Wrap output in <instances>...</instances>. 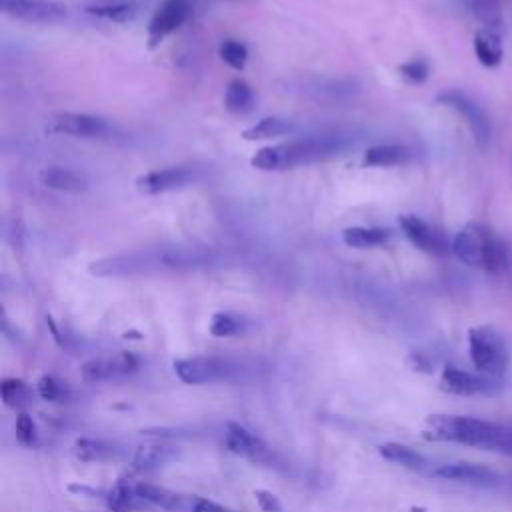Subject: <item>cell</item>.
I'll list each match as a JSON object with an SVG mask.
<instances>
[{
  "label": "cell",
  "instance_id": "cell-1",
  "mask_svg": "<svg viewBox=\"0 0 512 512\" xmlns=\"http://www.w3.org/2000/svg\"><path fill=\"white\" fill-rule=\"evenodd\" d=\"M216 260V254L202 248H152L136 250L128 254H114L100 258L90 264V274L94 276H134L162 270H194L206 268Z\"/></svg>",
  "mask_w": 512,
  "mask_h": 512
},
{
  "label": "cell",
  "instance_id": "cell-2",
  "mask_svg": "<svg viewBox=\"0 0 512 512\" xmlns=\"http://www.w3.org/2000/svg\"><path fill=\"white\" fill-rule=\"evenodd\" d=\"M422 438L432 442H456L512 456V426L474 416L432 414L422 426Z\"/></svg>",
  "mask_w": 512,
  "mask_h": 512
},
{
  "label": "cell",
  "instance_id": "cell-3",
  "mask_svg": "<svg viewBox=\"0 0 512 512\" xmlns=\"http://www.w3.org/2000/svg\"><path fill=\"white\" fill-rule=\"evenodd\" d=\"M348 146L350 140L344 134H314L260 148L250 162L260 170H288L336 158L344 154Z\"/></svg>",
  "mask_w": 512,
  "mask_h": 512
},
{
  "label": "cell",
  "instance_id": "cell-4",
  "mask_svg": "<svg viewBox=\"0 0 512 512\" xmlns=\"http://www.w3.org/2000/svg\"><path fill=\"white\" fill-rule=\"evenodd\" d=\"M452 252L466 266L486 272H502L508 266V252L502 240L480 222H468L454 236Z\"/></svg>",
  "mask_w": 512,
  "mask_h": 512
},
{
  "label": "cell",
  "instance_id": "cell-5",
  "mask_svg": "<svg viewBox=\"0 0 512 512\" xmlns=\"http://www.w3.org/2000/svg\"><path fill=\"white\" fill-rule=\"evenodd\" d=\"M468 352L474 368L500 380L508 368L510 352L506 338L494 326H474L468 330Z\"/></svg>",
  "mask_w": 512,
  "mask_h": 512
},
{
  "label": "cell",
  "instance_id": "cell-6",
  "mask_svg": "<svg viewBox=\"0 0 512 512\" xmlns=\"http://www.w3.org/2000/svg\"><path fill=\"white\" fill-rule=\"evenodd\" d=\"M224 444L232 454L252 462L254 466H264V468H274V470L284 468V462L278 456V452L268 442H264L258 434H254L252 430H248L246 426H242L238 422L226 424Z\"/></svg>",
  "mask_w": 512,
  "mask_h": 512
},
{
  "label": "cell",
  "instance_id": "cell-7",
  "mask_svg": "<svg viewBox=\"0 0 512 512\" xmlns=\"http://www.w3.org/2000/svg\"><path fill=\"white\" fill-rule=\"evenodd\" d=\"M174 374L184 384H208L228 378L236 366L222 356H188L178 358L174 364Z\"/></svg>",
  "mask_w": 512,
  "mask_h": 512
},
{
  "label": "cell",
  "instance_id": "cell-8",
  "mask_svg": "<svg viewBox=\"0 0 512 512\" xmlns=\"http://www.w3.org/2000/svg\"><path fill=\"white\" fill-rule=\"evenodd\" d=\"M500 388V380L484 374H472L456 366H444L440 374V390L454 396H494Z\"/></svg>",
  "mask_w": 512,
  "mask_h": 512
},
{
  "label": "cell",
  "instance_id": "cell-9",
  "mask_svg": "<svg viewBox=\"0 0 512 512\" xmlns=\"http://www.w3.org/2000/svg\"><path fill=\"white\" fill-rule=\"evenodd\" d=\"M140 368V358L132 352H118L112 356H102V358H92L82 364L80 372L86 382H108V380H118L126 378Z\"/></svg>",
  "mask_w": 512,
  "mask_h": 512
},
{
  "label": "cell",
  "instance_id": "cell-10",
  "mask_svg": "<svg viewBox=\"0 0 512 512\" xmlns=\"http://www.w3.org/2000/svg\"><path fill=\"white\" fill-rule=\"evenodd\" d=\"M4 14L30 22V24H54L66 18V6L54 0H0Z\"/></svg>",
  "mask_w": 512,
  "mask_h": 512
},
{
  "label": "cell",
  "instance_id": "cell-11",
  "mask_svg": "<svg viewBox=\"0 0 512 512\" xmlns=\"http://www.w3.org/2000/svg\"><path fill=\"white\" fill-rule=\"evenodd\" d=\"M198 170L194 166H168L150 170L136 178V188L142 194H162L190 186L196 182Z\"/></svg>",
  "mask_w": 512,
  "mask_h": 512
},
{
  "label": "cell",
  "instance_id": "cell-12",
  "mask_svg": "<svg viewBox=\"0 0 512 512\" xmlns=\"http://www.w3.org/2000/svg\"><path fill=\"white\" fill-rule=\"evenodd\" d=\"M436 102L438 104H444V106H450L452 110H456L468 124L476 144L480 148H484L490 140V122L486 118V114L478 108V104H474L466 94L458 92V90H446L442 94L436 96Z\"/></svg>",
  "mask_w": 512,
  "mask_h": 512
},
{
  "label": "cell",
  "instance_id": "cell-13",
  "mask_svg": "<svg viewBox=\"0 0 512 512\" xmlns=\"http://www.w3.org/2000/svg\"><path fill=\"white\" fill-rule=\"evenodd\" d=\"M190 0H164L148 22V46L156 48L166 36L178 30L190 16Z\"/></svg>",
  "mask_w": 512,
  "mask_h": 512
},
{
  "label": "cell",
  "instance_id": "cell-14",
  "mask_svg": "<svg viewBox=\"0 0 512 512\" xmlns=\"http://www.w3.org/2000/svg\"><path fill=\"white\" fill-rule=\"evenodd\" d=\"M52 130L74 138H108L112 134V126L106 118L84 112L58 114L54 118Z\"/></svg>",
  "mask_w": 512,
  "mask_h": 512
},
{
  "label": "cell",
  "instance_id": "cell-15",
  "mask_svg": "<svg viewBox=\"0 0 512 512\" xmlns=\"http://www.w3.org/2000/svg\"><path fill=\"white\" fill-rule=\"evenodd\" d=\"M434 478L450 480V482H462L472 486H500L504 482V476L488 466L470 464V462H452L442 464L432 470Z\"/></svg>",
  "mask_w": 512,
  "mask_h": 512
},
{
  "label": "cell",
  "instance_id": "cell-16",
  "mask_svg": "<svg viewBox=\"0 0 512 512\" xmlns=\"http://www.w3.org/2000/svg\"><path fill=\"white\" fill-rule=\"evenodd\" d=\"M400 228L404 232V236L420 250L424 252H430V254H446L448 246H446V240L444 236L434 230L428 222H424L422 218L418 216H412V214H404L400 216Z\"/></svg>",
  "mask_w": 512,
  "mask_h": 512
},
{
  "label": "cell",
  "instance_id": "cell-17",
  "mask_svg": "<svg viewBox=\"0 0 512 512\" xmlns=\"http://www.w3.org/2000/svg\"><path fill=\"white\" fill-rule=\"evenodd\" d=\"M38 180L50 190L70 192V194H80L90 186V180L86 178L84 172L66 168V166H46L40 170Z\"/></svg>",
  "mask_w": 512,
  "mask_h": 512
},
{
  "label": "cell",
  "instance_id": "cell-18",
  "mask_svg": "<svg viewBox=\"0 0 512 512\" xmlns=\"http://www.w3.org/2000/svg\"><path fill=\"white\" fill-rule=\"evenodd\" d=\"M176 456V450L168 444H142L132 456V468L136 472H154L168 464Z\"/></svg>",
  "mask_w": 512,
  "mask_h": 512
},
{
  "label": "cell",
  "instance_id": "cell-19",
  "mask_svg": "<svg viewBox=\"0 0 512 512\" xmlns=\"http://www.w3.org/2000/svg\"><path fill=\"white\" fill-rule=\"evenodd\" d=\"M474 52L480 60V64L494 68L502 62L504 50H502V36L498 28H480L474 36Z\"/></svg>",
  "mask_w": 512,
  "mask_h": 512
},
{
  "label": "cell",
  "instance_id": "cell-20",
  "mask_svg": "<svg viewBox=\"0 0 512 512\" xmlns=\"http://www.w3.org/2000/svg\"><path fill=\"white\" fill-rule=\"evenodd\" d=\"M378 454L392 462V464H398L402 468H408V470H424L428 460L414 448L406 446V444H400V442H384L378 446Z\"/></svg>",
  "mask_w": 512,
  "mask_h": 512
},
{
  "label": "cell",
  "instance_id": "cell-21",
  "mask_svg": "<svg viewBox=\"0 0 512 512\" xmlns=\"http://www.w3.org/2000/svg\"><path fill=\"white\" fill-rule=\"evenodd\" d=\"M224 106H226L228 112L244 116V114H250L254 110L256 96L244 80H232L226 86V92H224Z\"/></svg>",
  "mask_w": 512,
  "mask_h": 512
},
{
  "label": "cell",
  "instance_id": "cell-22",
  "mask_svg": "<svg viewBox=\"0 0 512 512\" xmlns=\"http://www.w3.org/2000/svg\"><path fill=\"white\" fill-rule=\"evenodd\" d=\"M392 232L388 228H366V226H352L342 232V240L350 248H374L382 246L390 240Z\"/></svg>",
  "mask_w": 512,
  "mask_h": 512
},
{
  "label": "cell",
  "instance_id": "cell-23",
  "mask_svg": "<svg viewBox=\"0 0 512 512\" xmlns=\"http://www.w3.org/2000/svg\"><path fill=\"white\" fill-rule=\"evenodd\" d=\"M72 452L82 462H104L114 458L118 448L102 438H78L72 446Z\"/></svg>",
  "mask_w": 512,
  "mask_h": 512
},
{
  "label": "cell",
  "instance_id": "cell-24",
  "mask_svg": "<svg viewBox=\"0 0 512 512\" xmlns=\"http://www.w3.org/2000/svg\"><path fill=\"white\" fill-rule=\"evenodd\" d=\"M88 14L112 20V22H128L136 14V4L130 0H102L88 4L84 8Z\"/></svg>",
  "mask_w": 512,
  "mask_h": 512
},
{
  "label": "cell",
  "instance_id": "cell-25",
  "mask_svg": "<svg viewBox=\"0 0 512 512\" xmlns=\"http://www.w3.org/2000/svg\"><path fill=\"white\" fill-rule=\"evenodd\" d=\"M134 488L146 504H154L164 510H178L182 506V496L164 486L150 484V482H138V484H134Z\"/></svg>",
  "mask_w": 512,
  "mask_h": 512
},
{
  "label": "cell",
  "instance_id": "cell-26",
  "mask_svg": "<svg viewBox=\"0 0 512 512\" xmlns=\"http://www.w3.org/2000/svg\"><path fill=\"white\" fill-rule=\"evenodd\" d=\"M106 504L112 512H136L142 506H146V502L138 496L134 484H126V482H118L108 494H106Z\"/></svg>",
  "mask_w": 512,
  "mask_h": 512
},
{
  "label": "cell",
  "instance_id": "cell-27",
  "mask_svg": "<svg viewBox=\"0 0 512 512\" xmlns=\"http://www.w3.org/2000/svg\"><path fill=\"white\" fill-rule=\"evenodd\" d=\"M410 152L398 144H378L364 152L366 166H396L406 162Z\"/></svg>",
  "mask_w": 512,
  "mask_h": 512
},
{
  "label": "cell",
  "instance_id": "cell-28",
  "mask_svg": "<svg viewBox=\"0 0 512 512\" xmlns=\"http://www.w3.org/2000/svg\"><path fill=\"white\" fill-rule=\"evenodd\" d=\"M292 122L284 120V118H262L256 124H252L250 128H246L242 132L244 140H268V138H276V136H284L288 132H292Z\"/></svg>",
  "mask_w": 512,
  "mask_h": 512
},
{
  "label": "cell",
  "instance_id": "cell-29",
  "mask_svg": "<svg viewBox=\"0 0 512 512\" xmlns=\"http://www.w3.org/2000/svg\"><path fill=\"white\" fill-rule=\"evenodd\" d=\"M248 326V320L238 316V314H232V312H216L212 314L210 318V334L216 336V338H228V336H236V334H242Z\"/></svg>",
  "mask_w": 512,
  "mask_h": 512
},
{
  "label": "cell",
  "instance_id": "cell-30",
  "mask_svg": "<svg viewBox=\"0 0 512 512\" xmlns=\"http://www.w3.org/2000/svg\"><path fill=\"white\" fill-rule=\"evenodd\" d=\"M30 386L22 378H4L0 382V398L8 408H22L30 402Z\"/></svg>",
  "mask_w": 512,
  "mask_h": 512
},
{
  "label": "cell",
  "instance_id": "cell-31",
  "mask_svg": "<svg viewBox=\"0 0 512 512\" xmlns=\"http://www.w3.org/2000/svg\"><path fill=\"white\" fill-rule=\"evenodd\" d=\"M36 392L46 402H64L70 398V388L66 386V382L58 380L52 374H44L38 378Z\"/></svg>",
  "mask_w": 512,
  "mask_h": 512
},
{
  "label": "cell",
  "instance_id": "cell-32",
  "mask_svg": "<svg viewBox=\"0 0 512 512\" xmlns=\"http://www.w3.org/2000/svg\"><path fill=\"white\" fill-rule=\"evenodd\" d=\"M220 52V58L234 70H242L246 66V60H248V50L242 42H236V40H224L218 48Z\"/></svg>",
  "mask_w": 512,
  "mask_h": 512
},
{
  "label": "cell",
  "instance_id": "cell-33",
  "mask_svg": "<svg viewBox=\"0 0 512 512\" xmlns=\"http://www.w3.org/2000/svg\"><path fill=\"white\" fill-rule=\"evenodd\" d=\"M472 12L484 22L486 28H498L500 30V4L498 0H470Z\"/></svg>",
  "mask_w": 512,
  "mask_h": 512
},
{
  "label": "cell",
  "instance_id": "cell-34",
  "mask_svg": "<svg viewBox=\"0 0 512 512\" xmlns=\"http://www.w3.org/2000/svg\"><path fill=\"white\" fill-rule=\"evenodd\" d=\"M14 432H16L18 444H22V446H34L38 442V426L32 420V416L26 414V412H20L16 416Z\"/></svg>",
  "mask_w": 512,
  "mask_h": 512
},
{
  "label": "cell",
  "instance_id": "cell-35",
  "mask_svg": "<svg viewBox=\"0 0 512 512\" xmlns=\"http://www.w3.org/2000/svg\"><path fill=\"white\" fill-rule=\"evenodd\" d=\"M400 74H402L408 82L420 84V82H424V80L428 78L430 68H428V62H426V60H422V58H412V60H408V62H404V64L400 66Z\"/></svg>",
  "mask_w": 512,
  "mask_h": 512
},
{
  "label": "cell",
  "instance_id": "cell-36",
  "mask_svg": "<svg viewBox=\"0 0 512 512\" xmlns=\"http://www.w3.org/2000/svg\"><path fill=\"white\" fill-rule=\"evenodd\" d=\"M254 498H256V504H258V508L262 512H282V504H280V500L272 492L256 490Z\"/></svg>",
  "mask_w": 512,
  "mask_h": 512
},
{
  "label": "cell",
  "instance_id": "cell-37",
  "mask_svg": "<svg viewBox=\"0 0 512 512\" xmlns=\"http://www.w3.org/2000/svg\"><path fill=\"white\" fill-rule=\"evenodd\" d=\"M190 512H236V510H232V508H228V506H222V504H218V502H214V500L196 498V500L192 502Z\"/></svg>",
  "mask_w": 512,
  "mask_h": 512
},
{
  "label": "cell",
  "instance_id": "cell-38",
  "mask_svg": "<svg viewBox=\"0 0 512 512\" xmlns=\"http://www.w3.org/2000/svg\"><path fill=\"white\" fill-rule=\"evenodd\" d=\"M410 364H412L414 370H420V372H430V370H432L430 360H428L424 354H420V352H414V354L410 356Z\"/></svg>",
  "mask_w": 512,
  "mask_h": 512
}]
</instances>
